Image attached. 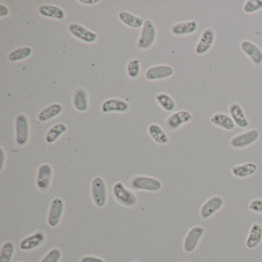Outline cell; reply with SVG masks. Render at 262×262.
Segmentation results:
<instances>
[{"label": "cell", "instance_id": "6da1fadb", "mask_svg": "<svg viewBox=\"0 0 262 262\" xmlns=\"http://www.w3.org/2000/svg\"><path fill=\"white\" fill-rule=\"evenodd\" d=\"M113 195L115 200L125 208H134L138 204V197L133 191L127 188L122 182H117L113 185Z\"/></svg>", "mask_w": 262, "mask_h": 262}, {"label": "cell", "instance_id": "7a4b0ae2", "mask_svg": "<svg viewBox=\"0 0 262 262\" xmlns=\"http://www.w3.org/2000/svg\"><path fill=\"white\" fill-rule=\"evenodd\" d=\"M260 139V133L256 128H251L237 133L231 138L229 145L233 149L241 150L251 147Z\"/></svg>", "mask_w": 262, "mask_h": 262}, {"label": "cell", "instance_id": "3957f363", "mask_svg": "<svg viewBox=\"0 0 262 262\" xmlns=\"http://www.w3.org/2000/svg\"><path fill=\"white\" fill-rule=\"evenodd\" d=\"M130 187L135 191L158 192L162 188V182L156 178L148 176H136L132 178Z\"/></svg>", "mask_w": 262, "mask_h": 262}, {"label": "cell", "instance_id": "277c9868", "mask_svg": "<svg viewBox=\"0 0 262 262\" xmlns=\"http://www.w3.org/2000/svg\"><path fill=\"white\" fill-rule=\"evenodd\" d=\"M157 29L154 23L149 19L145 21L142 30H141L140 36L138 39L136 47L139 50L146 51L150 50L156 43L157 39Z\"/></svg>", "mask_w": 262, "mask_h": 262}, {"label": "cell", "instance_id": "5b68a950", "mask_svg": "<svg viewBox=\"0 0 262 262\" xmlns=\"http://www.w3.org/2000/svg\"><path fill=\"white\" fill-rule=\"evenodd\" d=\"M15 133L16 145L20 147L26 146L30 139V122L27 115L20 113L16 116Z\"/></svg>", "mask_w": 262, "mask_h": 262}, {"label": "cell", "instance_id": "8992f818", "mask_svg": "<svg viewBox=\"0 0 262 262\" xmlns=\"http://www.w3.org/2000/svg\"><path fill=\"white\" fill-rule=\"evenodd\" d=\"M91 195L93 203L98 208H102L108 201V189L103 178L96 176L91 182Z\"/></svg>", "mask_w": 262, "mask_h": 262}, {"label": "cell", "instance_id": "52a82bcc", "mask_svg": "<svg viewBox=\"0 0 262 262\" xmlns=\"http://www.w3.org/2000/svg\"><path fill=\"white\" fill-rule=\"evenodd\" d=\"M216 41V33L214 29L207 27L202 30L199 40L194 47V53L198 56H204L211 51Z\"/></svg>", "mask_w": 262, "mask_h": 262}, {"label": "cell", "instance_id": "ba28073f", "mask_svg": "<svg viewBox=\"0 0 262 262\" xmlns=\"http://www.w3.org/2000/svg\"><path fill=\"white\" fill-rule=\"evenodd\" d=\"M194 119L193 115L188 110H179L170 114L165 119V125L170 131L176 132L183 125L189 123Z\"/></svg>", "mask_w": 262, "mask_h": 262}, {"label": "cell", "instance_id": "9c48e42d", "mask_svg": "<svg viewBox=\"0 0 262 262\" xmlns=\"http://www.w3.org/2000/svg\"><path fill=\"white\" fill-rule=\"evenodd\" d=\"M225 205V200L220 195H214L207 199L199 210V215L204 220L211 219L219 212Z\"/></svg>", "mask_w": 262, "mask_h": 262}, {"label": "cell", "instance_id": "30bf717a", "mask_svg": "<svg viewBox=\"0 0 262 262\" xmlns=\"http://www.w3.org/2000/svg\"><path fill=\"white\" fill-rule=\"evenodd\" d=\"M205 233V229L201 225L190 228L183 241V250L187 254L194 252Z\"/></svg>", "mask_w": 262, "mask_h": 262}, {"label": "cell", "instance_id": "8fae6325", "mask_svg": "<svg viewBox=\"0 0 262 262\" xmlns=\"http://www.w3.org/2000/svg\"><path fill=\"white\" fill-rule=\"evenodd\" d=\"M53 177V168L49 163H43L39 167L36 174V188L41 192H47L51 187Z\"/></svg>", "mask_w": 262, "mask_h": 262}, {"label": "cell", "instance_id": "7c38bea8", "mask_svg": "<svg viewBox=\"0 0 262 262\" xmlns=\"http://www.w3.org/2000/svg\"><path fill=\"white\" fill-rule=\"evenodd\" d=\"M240 50L254 67L262 66V50L255 42L248 39L242 40Z\"/></svg>", "mask_w": 262, "mask_h": 262}, {"label": "cell", "instance_id": "4fadbf2b", "mask_svg": "<svg viewBox=\"0 0 262 262\" xmlns=\"http://www.w3.org/2000/svg\"><path fill=\"white\" fill-rule=\"evenodd\" d=\"M65 211V202L61 198L52 200L47 215V223L51 228H56L60 224Z\"/></svg>", "mask_w": 262, "mask_h": 262}, {"label": "cell", "instance_id": "5bb4252c", "mask_svg": "<svg viewBox=\"0 0 262 262\" xmlns=\"http://www.w3.org/2000/svg\"><path fill=\"white\" fill-rule=\"evenodd\" d=\"M69 32L72 36L87 44L95 43L99 38L97 33L77 23H73L69 26Z\"/></svg>", "mask_w": 262, "mask_h": 262}, {"label": "cell", "instance_id": "9a60e30c", "mask_svg": "<svg viewBox=\"0 0 262 262\" xmlns=\"http://www.w3.org/2000/svg\"><path fill=\"white\" fill-rule=\"evenodd\" d=\"M174 70L169 65H156L145 71V77L148 81H159L169 79L173 76Z\"/></svg>", "mask_w": 262, "mask_h": 262}, {"label": "cell", "instance_id": "2e32d148", "mask_svg": "<svg viewBox=\"0 0 262 262\" xmlns=\"http://www.w3.org/2000/svg\"><path fill=\"white\" fill-rule=\"evenodd\" d=\"M199 30V24L195 20L182 21L173 24L170 29V32L174 36L183 37L191 36Z\"/></svg>", "mask_w": 262, "mask_h": 262}, {"label": "cell", "instance_id": "e0dca14e", "mask_svg": "<svg viewBox=\"0 0 262 262\" xmlns=\"http://www.w3.org/2000/svg\"><path fill=\"white\" fill-rule=\"evenodd\" d=\"M228 114L234 121L236 126L240 128H246L249 127L250 122L247 117L246 113L243 107L238 102H234L228 106Z\"/></svg>", "mask_w": 262, "mask_h": 262}, {"label": "cell", "instance_id": "ac0fdd59", "mask_svg": "<svg viewBox=\"0 0 262 262\" xmlns=\"http://www.w3.org/2000/svg\"><path fill=\"white\" fill-rule=\"evenodd\" d=\"M130 105L128 102L119 98H112L104 101L101 106V111L104 114L108 113H125L129 111Z\"/></svg>", "mask_w": 262, "mask_h": 262}, {"label": "cell", "instance_id": "d6986e66", "mask_svg": "<svg viewBox=\"0 0 262 262\" xmlns=\"http://www.w3.org/2000/svg\"><path fill=\"white\" fill-rule=\"evenodd\" d=\"M47 240V236L42 231H35L33 234L24 237L20 243L19 248L22 251H30L39 248Z\"/></svg>", "mask_w": 262, "mask_h": 262}, {"label": "cell", "instance_id": "ffe728a7", "mask_svg": "<svg viewBox=\"0 0 262 262\" xmlns=\"http://www.w3.org/2000/svg\"><path fill=\"white\" fill-rule=\"evenodd\" d=\"M210 122L217 128L225 131H232L236 125L229 114L225 113H215L210 118Z\"/></svg>", "mask_w": 262, "mask_h": 262}, {"label": "cell", "instance_id": "44dd1931", "mask_svg": "<svg viewBox=\"0 0 262 262\" xmlns=\"http://www.w3.org/2000/svg\"><path fill=\"white\" fill-rule=\"evenodd\" d=\"M258 167L254 162H245L234 165L231 168V172L237 179H247L257 172Z\"/></svg>", "mask_w": 262, "mask_h": 262}, {"label": "cell", "instance_id": "7402d4cb", "mask_svg": "<svg viewBox=\"0 0 262 262\" xmlns=\"http://www.w3.org/2000/svg\"><path fill=\"white\" fill-rule=\"evenodd\" d=\"M73 107L80 113H85L90 108V100L86 90L84 88H78L75 90L73 97Z\"/></svg>", "mask_w": 262, "mask_h": 262}, {"label": "cell", "instance_id": "603a6c76", "mask_svg": "<svg viewBox=\"0 0 262 262\" xmlns=\"http://www.w3.org/2000/svg\"><path fill=\"white\" fill-rule=\"evenodd\" d=\"M39 14L42 17L56 20L63 21L66 19V12L62 7L54 5H42L39 7Z\"/></svg>", "mask_w": 262, "mask_h": 262}, {"label": "cell", "instance_id": "cb8c5ba5", "mask_svg": "<svg viewBox=\"0 0 262 262\" xmlns=\"http://www.w3.org/2000/svg\"><path fill=\"white\" fill-rule=\"evenodd\" d=\"M262 242V226L258 223H254L250 228L245 241V245L248 249H254Z\"/></svg>", "mask_w": 262, "mask_h": 262}, {"label": "cell", "instance_id": "d4e9b609", "mask_svg": "<svg viewBox=\"0 0 262 262\" xmlns=\"http://www.w3.org/2000/svg\"><path fill=\"white\" fill-rule=\"evenodd\" d=\"M63 105L59 103H53L44 108L39 112L38 115V120L42 123L48 122L49 121L60 116L63 113Z\"/></svg>", "mask_w": 262, "mask_h": 262}, {"label": "cell", "instance_id": "484cf974", "mask_svg": "<svg viewBox=\"0 0 262 262\" xmlns=\"http://www.w3.org/2000/svg\"><path fill=\"white\" fill-rule=\"evenodd\" d=\"M149 137L159 145H165L169 143L170 139L166 132L157 123H151L148 127Z\"/></svg>", "mask_w": 262, "mask_h": 262}, {"label": "cell", "instance_id": "4316f807", "mask_svg": "<svg viewBox=\"0 0 262 262\" xmlns=\"http://www.w3.org/2000/svg\"><path fill=\"white\" fill-rule=\"evenodd\" d=\"M118 18H119L121 23H122L126 27H130V28H142L144 24H145L143 19L126 11L119 12Z\"/></svg>", "mask_w": 262, "mask_h": 262}, {"label": "cell", "instance_id": "83f0119b", "mask_svg": "<svg viewBox=\"0 0 262 262\" xmlns=\"http://www.w3.org/2000/svg\"><path fill=\"white\" fill-rule=\"evenodd\" d=\"M68 131V127L64 123H57L53 125L47 132L46 135L45 141L49 145L54 144L57 142L59 138L62 137Z\"/></svg>", "mask_w": 262, "mask_h": 262}, {"label": "cell", "instance_id": "f1b7e54d", "mask_svg": "<svg viewBox=\"0 0 262 262\" xmlns=\"http://www.w3.org/2000/svg\"><path fill=\"white\" fill-rule=\"evenodd\" d=\"M155 100L162 110L167 113H171L176 108V102L171 95L166 93H159L155 96Z\"/></svg>", "mask_w": 262, "mask_h": 262}, {"label": "cell", "instance_id": "f546056e", "mask_svg": "<svg viewBox=\"0 0 262 262\" xmlns=\"http://www.w3.org/2000/svg\"><path fill=\"white\" fill-rule=\"evenodd\" d=\"M33 55V49L30 47H23L12 51L7 56L11 62H18L28 59Z\"/></svg>", "mask_w": 262, "mask_h": 262}, {"label": "cell", "instance_id": "4dcf8cb0", "mask_svg": "<svg viewBox=\"0 0 262 262\" xmlns=\"http://www.w3.org/2000/svg\"><path fill=\"white\" fill-rule=\"evenodd\" d=\"M15 254L13 242L8 241L3 245L0 251V262H12Z\"/></svg>", "mask_w": 262, "mask_h": 262}, {"label": "cell", "instance_id": "1f68e13d", "mask_svg": "<svg viewBox=\"0 0 262 262\" xmlns=\"http://www.w3.org/2000/svg\"><path fill=\"white\" fill-rule=\"evenodd\" d=\"M142 72V63L139 59L135 58L131 59L127 64L126 73L132 79H136L140 76Z\"/></svg>", "mask_w": 262, "mask_h": 262}, {"label": "cell", "instance_id": "d6a6232c", "mask_svg": "<svg viewBox=\"0 0 262 262\" xmlns=\"http://www.w3.org/2000/svg\"><path fill=\"white\" fill-rule=\"evenodd\" d=\"M242 10L247 15H252L262 10V0H247L243 4Z\"/></svg>", "mask_w": 262, "mask_h": 262}, {"label": "cell", "instance_id": "836d02e7", "mask_svg": "<svg viewBox=\"0 0 262 262\" xmlns=\"http://www.w3.org/2000/svg\"><path fill=\"white\" fill-rule=\"evenodd\" d=\"M61 258H62V251L59 248H54L49 251L39 262H59Z\"/></svg>", "mask_w": 262, "mask_h": 262}, {"label": "cell", "instance_id": "e575fe53", "mask_svg": "<svg viewBox=\"0 0 262 262\" xmlns=\"http://www.w3.org/2000/svg\"><path fill=\"white\" fill-rule=\"evenodd\" d=\"M248 208L251 212L262 215V199H252L248 204Z\"/></svg>", "mask_w": 262, "mask_h": 262}, {"label": "cell", "instance_id": "d590c367", "mask_svg": "<svg viewBox=\"0 0 262 262\" xmlns=\"http://www.w3.org/2000/svg\"><path fill=\"white\" fill-rule=\"evenodd\" d=\"M80 262H106L102 257L94 255H85L80 259Z\"/></svg>", "mask_w": 262, "mask_h": 262}, {"label": "cell", "instance_id": "8d00e7d4", "mask_svg": "<svg viewBox=\"0 0 262 262\" xmlns=\"http://www.w3.org/2000/svg\"><path fill=\"white\" fill-rule=\"evenodd\" d=\"M6 159H7V154H6L5 150L3 147H0V171L4 169Z\"/></svg>", "mask_w": 262, "mask_h": 262}, {"label": "cell", "instance_id": "74e56055", "mask_svg": "<svg viewBox=\"0 0 262 262\" xmlns=\"http://www.w3.org/2000/svg\"><path fill=\"white\" fill-rule=\"evenodd\" d=\"M10 10L7 6L4 4H0V18H5L10 15Z\"/></svg>", "mask_w": 262, "mask_h": 262}, {"label": "cell", "instance_id": "f35d334b", "mask_svg": "<svg viewBox=\"0 0 262 262\" xmlns=\"http://www.w3.org/2000/svg\"><path fill=\"white\" fill-rule=\"evenodd\" d=\"M78 2L83 4V5L94 6L99 4L100 1H99V0H79Z\"/></svg>", "mask_w": 262, "mask_h": 262}, {"label": "cell", "instance_id": "ab89813d", "mask_svg": "<svg viewBox=\"0 0 262 262\" xmlns=\"http://www.w3.org/2000/svg\"><path fill=\"white\" fill-rule=\"evenodd\" d=\"M133 262H142V261H140V260H134V261H133Z\"/></svg>", "mask_w": 262, "mask_h": 262}, {"label": "cell", "instance_id": "60d3db41", "mask_svg": "<svg viewBox=\"0 0 262 262\" xmlns=\"http://www.w3.org/2000/svg\"><path fill=\"white\" fill-rule=\"evenodd\" d=\"M19 262H25V261H19Z\"/></svg>", "mask_w": 262, "mask_h": 262}]
</instances>
